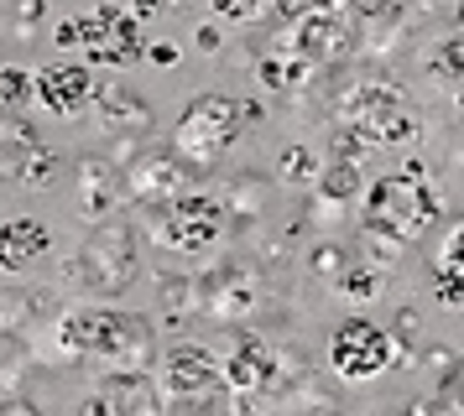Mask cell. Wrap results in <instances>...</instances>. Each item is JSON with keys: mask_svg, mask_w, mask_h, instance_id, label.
Listing matches in <instances>:
<instances>
[{"mask_svg": "<svg viewBox=\"0 0 464 416\" xmlns=\"http://www.w3.org/2000/svg\"><path fill=\"white\" fill-rule=\"evenodd\" d=\"M53 270H58L53 287L68 291V297L115 302V297H126L141 281V229L130 219H121V213H110L73 250H63L53 260Z\"/></svg>", "mask_w": 464, "mask_h": 416, "instance_id": "cell-1", "label": "cell"}, {"mask_svg": "<svg viewBox=\"0 0 464 416\" xmlns=\"http://www.w3.org/2000/svg\"><path fill=\"white\" fill-rule=\"evenodd\" d=\"M433 219H439V193L418 162H407L401 172H386L365 187V229L392 234L397 245L412 250Z\"/></svg>", "mask_w": 464, "mask_h": 416, "instance_id": "cell-2", "label": "cell"}, {"mask_svg": "<svg viewBox=\"0 0 464 416\" xmlns=\"http://www.w3.org/2000/svg\"><path fill=\"white\" fill-rule=\"evenodd\" d=\"M251 130L240 94H193L183 104V115L172 125V151L193 166V172H214L230 156V146Z\"/></svg>", "mask_w": 464, "mask_h": 416, "instance_id": "cell-3", "label": "cell"}, {"mask_svg": "<svg viewBox=\"0 0 464 416\" xmlns=\"http://www.w3.org/2000/svg\"><path fill=\"white\" fill-rule=\"evenodd\" d=\"M141 213H147L141 229L157 240V250H172V255H209L225 240V229H230L225 198L219 193H198V187L178 193L162 208H141Z\"/></svg>", "mask_w": 464, "mask_h": 416, "instance_id": "cell-4", "label": "cell"}, {"mask_svg": "<svg viewBox=\"0 0 464 416\" xmlns=\"http://www.w3.org/2000/svg\"><path fill=\"white\" fill-rule=\"evenodd\" d=\"M392 364H412V349L397 338V328H381L371 317H344L329 338V370L350 385H365Z\"/></svg>", "mask_w": 464, "mask_h": 416, "instance_id": "cell-5", "label": "cell"}, {"mask_svg": "<svg viewBox=\"0 0 464 416\" xmlns=\"http://www.w3.org/2000/svg\"><path fill=\"white\" fill-rule=\"evenodd\" d=\"M198 281V312L214 323H246L261 307V270L246 266L240 255H225L214 270L193 276Z\"/></svg>", "mask_w": 464, "mask_h": 416, "instance_id": "cell-6", "label": "cell"}, {"mask_svg": "<svg viewBox=\"0 0 464 416\" xmlns=\"http://www.w3.org/2000/svg\"><path fill=\"white\" fill-rule=\"evenodd\" d=\"M151 374H157V385L168 395V406H198L204 395L219 391V359L198 338H178L172 349H162Z\"/></svg>", "mask_w": 464, "mask_h": 416, "instance_id": "cell-7", "label": "cell"}, {"mask_svg": "<svg viewBox=\"0 0 464 416\" xmlns=\"http://www.w3.org/2000/svg\"><path fill=\"white\" fill-rule=\"evenodd\" d=\"M193 177H198V172H193L172 146H141L126 162V203L162 208V203H172L178 193H188Z\"/></svg>", "mask_w": 464, "mask_h": 416, "instance_id": "cell-8", "label": "cell"}, {"mask_svg": "<svg viewBox=\"0 0 464 416\" xmlns=\"http://www.w3.org/2000/svg\"><path fill=\"white\" fill-rule=\"evenodd\" d=\"M79 47H84L94 62H110V68H121V62L147 52V47H141V21L130 16L121 0L94 5L89 16H79Z\"/></svg>", "mask_w": 464, "mask_h": 416, "instance_id": "cell-9", "label": "cell"}, {"mask_svg": "<svg viewBox=\"0 0 464 416\" xmlns=\"http://www.w3.org/2000/svg\"><path fill=\"white\" fill-rule=\"evenodd\" d=\"M68 297L58 287H32V281H0V338L5 344H32L37 333H47L53 312Z\"/></svg>", "mask_w": 464, "mask_h": 416, "instance_id": "cell-10", "label": "cell"}, {"mask_svg": "<svg viewBox=\"0 0 464 416\" xmlns=\"http://www.w3.org/2000/svg\"><path fill=\"white\" fill-rule=\"evenodd\" d=\"M287 42H293L314 68H334V62L350 52L355 32H350V21H344V5L324 0V5L297 11V16H293V37H287Z\"/></svg>", "mask_w": 464, "mask_h": 416, "instance_id": "cell-11", "label": "cell"}, {"mask_svg": "<svg viewBox=\"0 0 464 416\" xmlns=\"http://www.w3.org/2000/svg\"><path fill=\"white\" fill-rule=\"evenodd\" d=\"M32 99L43 104L53 120H79L89 104L100 99V83L89 79V68H79V62H47V68H32Z\"/></svg>", "mask_w": 464, "mask_h": 416, "instance_id": "cell-12", "label": "cell"}, {"mask_svg": "<svg viewBox=\"0 0 464 416\" xmlns=\"http://www.w3.org/2000/svg\"><path fill=\"white\" fill-rule=\"evenodd\" d=\"M73 203L84 224H100L126 208V162L115 156H84L73 166Z\"/></svg>", "mask_w": 464, "mask_h": 416, "instance_id": "cell-13", "label": "cell"}, {"mask_svg": "<svg viewBox=\"0 0 464 416\" xmlns=\"http://www.w3.org/2000/svg\"><path fill=\"white\" fill-rule=\"evenodd\" d=\"M401 109V94L392 89V83H376V79H365V83H350L344 94H339V125H355V130H365V136H376L381 141V130L392 125V115Z\"/></svg>", "mask_w": 464, "mask_h": 416, "instance_id": "cell-14", "label": "cell"}, {"mask_svg": "<svg viewBox=\"0 0 464 416\" xmlns=\"http://www.w3.org/2000/svg\"><path fill=\"white\" fill-rule=\"evenodd\" d=\"M53 250V229L32 213H16L0 224V276H22Z\"/></svg>", "mask_w": 464, "mask_h": 416, "instance_id": "cell-15", "label": "cell"}, {"mask_svg": "<svg viewBox=\"0 0 464 416\" xmlns=\"http://www.w3.org/2000/svg\"><path fill=\"white\" fill-rule=\"evenodd\" d=\"M37 125L32 120H22V115H0V177H22V166H26V156L37 151Z\"/></svg>", "mask_w": 464, "mask_h": 416, "instance_id": "cell-16", "label": "cell"}, {"mask_svg": "<svg viewBox=\"0 0 464 416\" xmlns=\"http://www.w3.org/2000/svg\"><path fill=\"white\" fill-rule=\"evenodd\" d=\"M219 198H225L230 224H256L261 219V203H266V183L256 172H240V177H230V183L219 187Z\"/></svg>", "mask_w": 464, "mask_h": 416, "instance_id": "cell-17", "label": "cell"}, {"mask_svg": "<svg viewBox=\"0 0 464 416\" xmlns=\"http://www.w3.org/2000/svg\"><path fill=\"white\" fill-rule=\"evenodd\" d=\"M157 302L172 323H188L198 312V281L193 276H172V270H157Z\"/></svg>", "mask_w": 464, "mask_h": 416, "instance_id": "cell-18", "label": "cell"}, {"mask_svg": "<svg viewBox=\"0 0 464 416\" xmlns=\"http://www.w3.org/2000/svg\"><path fill=\"white\" fill-rule=\"evenodd\" d=\"M318 172H324V162H318L314 146H287L276 156V183L282 187H318Z\"/></svg>", "mask_w": 464, "mask_h": 416, "instance_id": "cell-19", "label": "cell"}, {"mask_svg": "<svg viewBox=\"0 0 464 416\" xmlns=\"http://www.w3.org/2000/svg\"><path fill=\"white\" fill-rule=\"evenodd\" d=\"M58 166H63V151H58V146H47V141H37V151L26 156V166H22V177H16V183L32 187V193H37V187H53V183H58Z\"/></svg>", "mask_w": 464, "mask_h": 416, "instance_id": "cell-20", "label": "cell"}, {"mask_svg": "<svg viewBox=\"0 0 464 416\" xmlns=\"http://www.w3.org/2000/svg\"><path fill=\"white\" fill-rule=\"evenodd\" d=\"M360 187H365V183H360V162H344V156H334V162L318 172V193H329V198H339V203H350Z\"/></svg>", "mask_w": 464, "mask_h": 416, "instance_id": "cell-21", "label": "cell"}, {"mask_svg": "<svg viewBox=\"0 0 464 416\" xmlns=\"http://www.w3.org/2000/svg\"><path fill=\"white\" fill-rule=\"evenodd\" d=\"M26 99H32V68L0 62V115H22Z\"/></svg>", "mask_w": 464, "mask_h": 416, "instance_id": "cell-22", "label": "cell"}, {"mask_svg": "<svg viewBox=\"0 0 464 416\" xmlns=\"http://www.w3.org/2000/svg\"><path fill=\"white\" fill-rule=\"evenodd\" d=\"M344 297H381V287H386V276H381L376 266H355V270H344L334 281Z\"/></svg>", "mask_w": 464, "mask_h": 416, "instance_id": "cell-23", "label": "cell"}, {"mask_svg": "<svg viewBox=\"0 0 464 416\" xmlns=\"http://www.w3.org/2000/svg\"><path fill=\"white\" fill-rule=\"evenodd\" d=\"M308 266H314V276H324V281H339V276L350 270V255H344L334 240H324V245L308 255Z\"/></svg>", "mask_w": 464, "mask_h": 416, "instance_id": "cell-24", "label": "cell"}, {"mask_svg": "<svg viewBox=\"0 0 464 416\" xmlns=\"http://www.w3.org/2000/svg\"><path fill=\"white\" fill-rule=\"evenodd\" d=\"M433 291L443 307H464V270L454 266H433Z\"/></svg>", "mask_w": 464, "mask_h": 416, "instance_id": "cell-25", "label": "cell"}, {"mask_svg": "<svg viewBox=\"0 0 464 416\" xmlns=\"http://www.w3.org/2000/svg\"><path fill=\"white\" fill-rule=\"evenodd\" d=\"M219 16H230V21H256V16H266L276 0H209Z\"/></svg>", "mask_w": 464, "mask_h": 416, "instance_id": "cell-26", "label": "cell"}, {"mask_svg": "<svg viewBox=\"0 0 464 416\" xmlns=\"http://www.w3.org/2000/svg\"><path fill=\"white\" fill-rule=\"evenodd\" d=\"M339 5L360 21H381V16H392V11H401V0H339Z\"/></svg>", "mask_w": 464, "mask_h": 416, "instance_id": "cell-27", "label": "cell"}, {"mask_svg": "<svg viewBox=\"0 0 464 416\" xmlns=\"http://www.w3.org/2000/svg\"><path fill=\"white\" fill-rule=\"evenodd\" d=\"M433 266H454V270H464V219L454 229H449V240H443V250H439V260Z\"/></svg>", "mask_w": 464, "mask_h": 416, "instance_id": "cell-28", "label": "cell"}, {"mask_svg": "<svg viewBox=\"0 0 464 416\" xmlns=\"http://www.w3.org/2000/svg\"><path fill=\"white\" fill-rule=\"evenodd\" d=\"M43 16H47V0H16V32L22 37H32Z\"/></svg>", "mask_w": 464, "mask_h": 416, "instance_id": "cell-29", "label": "cell"}, {"mask_svg": "<svg viewBox=\"0 0 464 416\" xmlns=\"http://www.w3.org/2000/svg\"><path fill=\"white\" fill-rule=\"evenodd\" d=\"M193 47H198V52H219V47H225V37H219V26H209V21H204V26H198V32H193Z\"/></svg>", "mask_w": 464, "mask_h": 416, "instance_id": "cell-30", "label": "cell"}, {"mask_svg": "<svg viewBox=\"0 0 464 416\" xmlns=\"http://www.w3.org/2000/svg\"><path fill=\"white\" fill-rule=\"evenodd\" d=\"M147 58L157 62V68H172V62H178V47H172V42H151Z\"/></svg>", "mask_w": 464, "mask_h": 416, "instance_id": "cell-31", "label": "cell"}, {"mask_svg": "<svg viewBox=\"0 0 464 416\" xmlns=\"http://www.w3.org/2000/svg\"><path fill=\"white\" fill-rule=\"evenodd\" d=\"M121 5H126V11H130L136 21H147V16H157V11H162L168 0H121Z\"/></svg>", "mask_w": 464, "mask_h": 416, "instance_id": "cell-32", "label": "cell"}, {"mask_svg": "<svg viewBox=\"0 0 464 416\" xmlns=\"http://www.w3.org/2000/svg\"><path fill=\"white\" fill-rule=\"evenodd\" d=\"M53 37H58V47H79V21H58Z\"/></svg>", "mask_w": 464, "mask_h": 416, "instance_id": "cell-33", "label": "cell"}, {"mask_svg": "<svg viewBox=\"0 0 464 416\" xmlns=\"http://www.w3.org/2000/svg\"><path fill=\"white\" fill-rule=\"evenodd\" d=\"M443 58H449V68H454V73H464V37L449 42V47H443Z\"/></svg>", "mask_w": 464, "mask_h": 416, "instance_id": "cell-34", "label": "cell"}]
</instances>
